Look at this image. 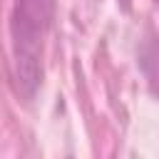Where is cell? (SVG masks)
Masks as SVG:
<instances>
[{
  "mask_svg": "<svg viewBox=\"0 0 159 159\" xmlns=\"http://www.w3.org/2000/svg\"><path fill=\"white\" fill-rule=\"evenodd\" d=\"M55 0H17L12 10V52H15V80L20 94L30 97L40 84L42 67V40L52 22Z\"/></svg>",
  "mask_w": 159,
  "mask_h": 159,
  "instance_id": "cell-1",
  "label": "cell"
}]
</instances>
